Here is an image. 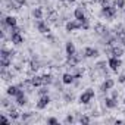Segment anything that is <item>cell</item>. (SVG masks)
<instances>
[{"label":"cell","mask_w":125,"mask_h":125,"mask_svg":"<svg viewBox=\"0 0 125 125\" xmlns=\"http://www.w3.org/2000/svg\"><path fill=\"white\" fill-rule=\"evenodd\" d=\"M74 16H75L77 21H80V22L83 24V30H88V28H90V25H88V19H87V16H85V13H84V8H83V5L74 10Z\"/></svg>","instance_id":"obj_1"},{"label":"cell","mask_w":125,"mask_h":125,"mask_svg":"<svg viewBox=\"0 0 125 125\" xmlns=\"http://www.w3.org/2000/svg\"><path fill=\"white\" fill-rule=\"evenodd\" d=\"M102 15L106 19H113L116 16V6L115 5H107V6H102Z\"/></svg>","instance_id":"obj_2"},{"label":"cell","mask_w":125,"mask_h":125,"mask_svg":"<svg viewBox=\"0 0 125 125\" xmlns=\"http://www.w3.org/2000/svg\"><path fill=\"white\" fill-rule=\"evenodd\" d=\"M94 96H96V94H94V90H93V88H87V90L80 96V103H81V104H88V103L94 99Z\"/></svg>","instance_id":"obj_3"},{"label":"cell","mask_w":125,"mask_h":125,"mask_svg":"<svg viewBox=\"0 0 125 125\" xmlns=\"http://www.w3.org/2000/svg\"><path fill=\"white\" fill-rule=\"evenodd\" d=\"M107 65L110 66V69H112L113 72H118V69L122 66V60H121V57L110 56V57H109V60H107Z\"/></svg>","instance_id":"obj_4"},{"label":"cell","mask_w":125,"mask_h":125,"mask_svg":"<svg viewBox=\"0 0 125 125\" xmlns=\"http://www.w3.org/2000/svg\"><path fill=\"white\" fill-rule=\"evenodd\" d=\"M106 53H107L109 56L122 57V56H124V47H122V46H110V49H107Z\"/></svg>","instance_id":"obj_5"},{"label":"cell","mask_w":125,"mask_h":125,"mask_svg":"<svg viewBox=\"0 0 125 125\" xmlns=\"http://www.w3.org/2000/svg\"><path fill=\"white\" fill-rule=\"evenodd\" d=\"M2 24H3V28H6V27H9V28H13V27H16L18 25V18L16 16H5L3 19H2Z\"/></svg>","instance_id":"obj_6"},{"label":"cell","mask_w":125,"mask_h":125,"mask_svg":"<svg viewBox=\"0 0 125 125\" xmlns=\"http://www.w3.org/2000/svg\"><path fill=\"white\" fill-rule=\"evenodd\" d=\"M15 102H16L18 106H25V104L28 103V99H27L24 90H19V91H18V94L15 96Z\"/></svg>","instance_id":"obj_7"},{"label":"cell","mask_w":125,"mask_h":125,"mask_svg":"<svg viewBox=\"0 0 125 125\" xmlns=\"http://www.w3.org/2000/svg\"><path fill=\"white\" fill-rule=\"evenodd\" d=\"M49 104H50V97H49V94L40 96V99H38V102H37V109L43 110V109H46Z\"/></svg>","instance_id":"obj_8"},{"label":"cell","mask_w":125,"mask_h":125,"mask_svg":"<svg viewBox=\"0 0 125 125\" xmlns=\"http://www.w3.org/2000/svg\"><path fill=\"white\" fill-rule=\"evenodd\" d=\"M113 85H115V81L112 80V78H106L104 81H103V84L100 85V91L102 93H106V91H109V90H112L113 88Z\"/></svg>","instance_id":"obj_9"},{"label":"cell","mask_w":125,"mask_h":125,"mask_svg":"<svg viewBox=\"0 0 125 125\" xmlns=\"http://www.w3.org/2000/svg\"><path fill=\"white\" fill-rule=\"evenodd\" d=\"M66 31L68 32H71V31H75V30H81L83 28V24L80 22V21H69V22H66Z\"/></svg>","instance_id":"obj_10"},{"label":"cell","mask_w":125,"mask_h":125,"mask_svg":"<svg viewBox=\"0 0 125 125\" xmlns=\"http://www.w3.org/2000/svg\"><path fill=\"white\" fill-rule=\"evenodd\" d=\"M37 30H38V32H41V34H49V32H50V28H49L47 22L43 21V19H38V21H37Z\"/></svg>","instance_id":"obj_11"},{"label":"cell","mask_w":125,"mask_h":125,"mask_svg":"<svg viewBox=\"0 0 125 125\" xmlns=\"http://www.w3.org/2000/svg\"><path fill=\"white\" fill-rule=\"evenodd\" d=\"M100 53H99V50L97 49H94V47H85L84 49V57H88V59H91V57H97Z\"/></svg>","instance_id":"obj_12"},{"label":"cell","mask_w":125,"mask_h":125,"mask_svg":"<svg viewBox=\"0 0 125 125\" xmlns=\"http://www.w3.org/2000/svg\"><path fill=\"white\" fill-rule=\"evenodd\" d=\"M74 81H75V77H74V74H72V72H65L63 75H62V83L66 84V85L74 84Z\"/></svg>","instance_id":"obj_13"},{"label":"cell","mask_w":125,"mask_h":125,"mask_svg":"<svg viewBox=\"0 0 125 125\" xmlns=\"http://www.w3.org/2000/svg\"><path fill=\"white\" fill-rule=\"evenodd\" d=\"M10 41L15 44V46H19L24 43V35L21 32H16V34H10Z\"/></svg>","instance_id":"obj_14"},{"label":"cell","mask_w":125,"mask_h":125,"mask_svg":"<svg viewBox=\"0 0 125 125\" xmlns=\"http://www.w3.org/2000/svg\"><path fill=\"white\" fill-rule=\"evenodd\" d=\"M15 56V52L13 50H8V49H2L0 50V59H12Z\"/></svg>","instance_id":"obj_15"},{"label":"cell","mask_w":125,"mask_h":125,"mask_svg":"<svg viewBox=\"0 0 125 125\" xmlns=\"http://www.w3.org/2000/svg\"><path fill=\"white\" fill-rule=\"evenodd\" d=\"M94 31H96V34H99V35H103V37H106L109 32H107V30H106V27L103 25V24H96V27H94Z\"/></svg>","instance_id":"obj_16"},{"label":"cell","mask_w":125,"mask_h":125,"mask_svg":"<svg viewBox=\"0 0 125 125\" xmlns=\"http://www.w3.org/2000/svg\"><path fill=\"white\" fill-rule=\"evenodd\" d=\"M66 60H68V63H71V66H74V65H78L80 62H81V57L75 53V54H68V57H66Z\"/></svg>","instance_id":"obj_17"},{"label":"cell","mask_w":125,"mask_h":125,"mask_svg":"<svg viewBox=\"0 0 125 125\" xmlns=\"http://www.w3.org/2000/svg\"><path fill=\"white\" fill-rule=\"evenodd\" d=\"M103 102H104V106H106L107 109H115V107L118 106V100H115V99H112V97H106Z\"/></svg>","instance_id":"obj_18"},{"label":"cell","mask_w":125,"mask_h":125,"mask_svg":"<svg viewBox=\"0 0 125 125\" xmlns=\"http://www.w3.org/2000/svg\"><path fill=\"white\" fill-rule=\"evenodd\" d=\"M65 50H66V54H75L77 53V49H75V44L72 43V41H66V44H65Z\"/></svg>","instance_id":"obj_19"},{"label":"cell","mask_w":125,"mask_h":125,"mask_svg":"<svg viewBox=\"0 0 125 125\" xmlns=\"http://www.w3.org/2000/svg\"><path fill=\"white\" fill-rule=\"evenodd\" d=\"M6 9H9V10H19L21 6L15 2V0H6Z\"/></svg>","instance_id":"obj_20"},{"label":"cell","mask_w":125,"mask_h":125,"mask_svg":"<svg viewBox=\"0 0 125 125\" xmlns=\"http://www.w3.org/2000/svg\"><path fill=\"white\" fill-rule=\"evenodd\" d=\"M30 81L32 84V87H41V85H44L43 84V77H38V75H34Z\"/></svg>","instance_id":"obj_21"},{"label":"cell","mask_w":125,"mask_h":125,"mask_svg":"<svg viewBox=\"0 0 125 125\" xmlns=\"http://www.w3.org/2000/svg\"><path fill=\"white\" fill-rule=\"evenodd\" d=\"M21 90V87L19 85H9L8 87V90H6V93H8V96H12V97H15L16 94H18V91Z\"/></svg>","instance_id":"obj_22"},{"label":"cell","mask_w":125,"mask_h":125,"mask_svg":"<svg viewBox=\"0 0 125 125\" xmlns=\"http://www.w3.org/2000/svg\"><path fill=\"white\" fill-rule=\"evenodd\" d=\"M9 118L12 119V121H16V119H19L21 118V113L12 106V107H9Z\"/></svg>","instance_id":"obj_23"},{"label":"cell","mask_w":125,"mask_h":125,"mask_svg":"<svg viewBox=\"0 0 125 125\" xmlns=\"http://www.w3.org/2000/svg\"><path fill=\"white\" fill-rule=\"evenodd\" d=\"M41 77H43V84H44V85H52L53 81H54L52 74H44V75H41Z\"/></svg>","instance_id":"obj_24"},{"label":"cell","mask_w":125,"mask_h":125,"mask_svg":"<svg viewBox=\"0 0 125 125\" xmlns=\"http://www.w3.org/2000/svg\"><path fill=\"white\" fill-rule=\"evenodd\" d=\"M12 65V59H0V66L2 69H8Z\"/></svg>","instance_id":"obj_25"},{"label":"cell","mask_w":125,"mask_h":125,"mask_svg":"<svg viewBox=\"0 0 125 125\" xmlns=\"http://www.w3.org/2000/svg\"><path fill=\"white\" fill-rule=\"evenodd\" d=\"M0 74H2V78H3L5 81H9V80H12V78H13V74H12V72H9L8 69H2V72H0Z\"/></svg>","instance_id":"obj_26"},{"label":"cell","mask_w":125,"mask_h":125,"mask_svg":"<svg viewBox=\"0 0 125 125\" xmlns=\"http://www.w3.org/2000/svg\"><path fill=\"white\" fill-rule=\"evenodd\" d=\"M32 16L38 21V19H43V9L41 8H35L34 10H32Z\"/></svg>","instance_id":"obj_27"},{"label":"cell","mask_w":125,"mask_h":125,"mask_svg":"<svg viewBox=\"0 0 125 125\" xmlns=\"http://www.w3.org/2000/svg\"><path fill=\"white\" fill-rule=\"evenodd\" d=\"M78 122H80V124H90L91 119H90V116H87V115H81V116L78 118Z\"/></svg>","instance_id":"obj_28"},{"label":"cell","mask_w":125,"mask_h":125,"mask_svg":"<svg viewBox=\"0 0 125 125\" xmlns=\"http://www.w3.org/2000/svg\"><path fill=\"white\" fill-rule=\"evenodd\" d=\"M49 94V85H41L38 90V96H46Z\"/></svg>","instance_id":"obj_29"},{"label":"cell","mask_w":125,"mask_h":125,"mask_svg":"<svg viewBox=\"0 0 125 125\" xmlns=\"http://www.w3.org/2000/svg\"><path fill=\"white\" fill-rule=\"evenodd\" d=\"M115 6L118 9H125V0H115Z\"/></svg>","instance_id":"obj_30"},{"label":"cell","mask_w":125,"mask_h":125,"mask_svg":"<svg viewBox=\"0 0 125 125\" xmlns=\"http://www.w3.org/2000/svg\"><path fill=\"white\" fill-rule=\"evenodd\" d=\"M74 68H77V66H74ZM74 77H75V80H80L81 77H83V74H84V71H81V69H75L74 72Z\"/></svg>","instance_id":"obj_31"},{"label":"cell","mask_w":125,"mask_h":125,"mask_svg":"<svg viewBox=\"0 0 125 125\" xmlns=\"http://www.w3.org/2000/svg\"><path fill=\"white\" fill-rule=\"evenodd\" d=\"M38 68H40V66H38V62L32 60V62H31V68H30V71H31V72H35Z\"/></svg>","instance_id":"obj_32"},{"label":"cell","mask_w":125,"mask_h":125,"mask_svg":"<svg viewBox=\"0 0 125 125\" xmlns=\"http://www.w3.org/2000/svg\"><path fill=\"white\" fill-rule=\"evenodd\" d=\"M31 116H32V112H25V113L21 115V119H22V121H28Z\"/></svg>","instance_id":"obj_33"},{"label":"cell","mask_w":125,"mask_h":125,"mask_svg":"<svg viewBox=\"0 0 125 125\" xmlns=\"http://www.w3.org/2000/svg\"><path fill=\"white\" fill-rule=\"evenodd\" d=\"M2 106H3V107H8V109H9V107H12V103H10V102H9L8 99H2Z\"/></svg>","instance_id":"obj_34"},{"label":"cell","mask_w":125,"mask_h":125,"mask_svg":"<svg viewBox=\"0 0 125 125\" xmlns=\"http://www.w3.org/2000/svg\"><path fill=\"white\" fill-rule=\"evenodd\" d=\"M47 124H49V125H57V124H59V121H57L56 118H53V116H52V118H47Z\"/></svg>","instance_id":"obj_35"},{"label":"cell","mask_w":125,"mask_h":125,"mask_svg":"<svg viewBox=\"0 0 125 125\" xmlns=\"http://www.w3.org/2000/svg\"><path fill=\"white\" fill-rule=\"evenodd\" d=\"M75 122V118L72 116V115H68L66 118H65V124H74Z\"/></svg>","instance_id":"obj_36"},{"label":"cell","mask_w":125,"mask_h":125,"mask_svg":"<svg viewBox=\"0 0 125 125\" xmlns=\"http://www.w3.org/2000/svg\"><path fill=\"white\" fill-rule=\"evenodd\" d=\"M63 99H65V102H66V103H69V102H72V100H74V96H72V94H65V96H63Z\"/></svg>","instance_id":"obj_37"},{"label":"cell","mask_w":125,"mask_h":125,"mask_svg":"<svg viewBox=\"0 0 125 125\" xmlns=\"http://www.w3.org/2000/svg\"><path fill=\"white\" fill-rule=\"evenodd\" d=\"M104 66H106V62H99V63L96 65V68H97L99 71H102V69H104Z\"/></svg>","instance_id":"obj_38"},{"label":"cell","mask_w":125,"mask_h":125,"mask_svg":"<svg viewBox=\"0 0 125 125\" xmlns=\"http://www.w3.org/2000/svg\"><path fill=\"white\" fill-rule=\"evenodd\" d=\"M0 121H2L3 124H10V121H12V119H8L5 115H0Z\"/></svg>","instance_id":"obj_39"},{"label":"cell","mask_w":125,"mask_h":125,"mask_svg":"<svg viewBox=\"0 0 125 125\" xmlns=\"http://www.w3.org/2000/svg\"><path fill=\"white\" fill-rule=\"evenodd\" d=\"M96 2H97V3H100L102 6H107L110 0H96Z\"/></svg>","instance_id":"obj_40"},{"label":"cell","mask_w":125,"mask_h":125,"mask_svg":"<svg viewBox=\"0 0 125 125\" xmlns=\"http://www.w3.org/2000/svg\"><path fill=\"white\" fill-rule=\"evenodd\" d=\"M118 83H121V84H125V74H121V75H119V78H118Z\"/></svg>","instance_id":"obj_41"},{"label":"cell","mask_w":125,"mask_h":125,"mask_svg":"<svg viewBox=\"0 0 125 125\" xmlns=\"http://www.w3.org/2000/svg\"><path fill=\"white\" fill-rule=\"evenodd\" d=\"M15 2H16L19 6H24V5H27V0H15Z\"/></svg>","instance_id":"obj_42"},{"label":"cell","mask_w":125,"mask_h":125,"mask_svg":"<svg viewBox=\"0 0 125 125\" xmlns=\"http://www.w3.org/2000/svg\"><path fill=\"white\" fill-rule=\"evenodd\" d=\"M118 96H119V94H118V91H115V90H113V91H112V99L118 100Z\"/></svg>","instance_id":"obj_43"},{"label":"cell","mask_w":125,"mask_h":125,"mask_svg":"<svg viewBox=\"0 0 125 125\" xmlns=\"http://www.w3.org/2000/svg\"><path fill=\"white\" fill-rule=\"evenodd\" d=\"M115 124H124V121H122V119H116Z\"/></svg>","instance_id":"obj_44"},{"label":"cell","mask_w":125,"mask_h":125,"mask_svg":"<svg viewBox=\"0 0 125 125\" xmlns=\"http://www.w3.org/2000/svg\"><path fill=\"white\" fill-rule=\"evenodd\" d=\"M75 2H77V0H66V3H71V5H72V3H75Z\"/></svg>","instance_id":"obj_45"},{"label":"cell","mask_w":125,"mask_h":125,"mask_svg":"<svg viewBox=\"0 0 125 125\" xmlns=\"http://www.w3.org/2000/svg\"><path fill=\"white\" fill-rule=\"evenodd\" d=\"M59 2H66V0H59Z\"/></svg>","instance_id":"obj_46"},{"label":"cell","mask_w":125,"mask_h":125,"mask_svg":"<svg viewBox=\"0 0 125 125\" xmlns=\"http://www.w3.org/2000/svg\"><path fill=\"white\" fill-rule=\"evenodd\" d=\"M124 13H125V9H124Z\"/></svg>","instance_id":"obj_47"},{"label":"cell","mask_w":125,"mask_h":125,"mask_svg":"<svg viewBox=\"0 0 125 125\" xmlns=\"http://www.w3.org/2000/svg\"><path fill=\"white\" fill-rule=\"evenodd\" d=\"M124 103H125V100H124Z\"/></svg>","instance_id":"obj_48"}]
</instances>
